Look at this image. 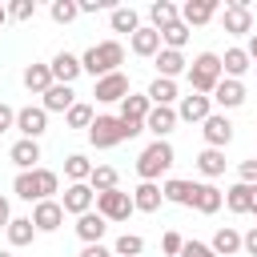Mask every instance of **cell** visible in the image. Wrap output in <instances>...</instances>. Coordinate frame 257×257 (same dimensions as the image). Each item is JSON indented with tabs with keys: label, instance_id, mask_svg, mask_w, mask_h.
<instances>
[{
	"label": "cell",
	"instance_id": "14",
	"mask_svg": "<svg viewBox=\"0 0 257 257\" xmlns=\"http://www.w3.org/2000/svg\"><path fill=\"white\" fill-rule=\"evenodd\" d=\"M48 68H52V80H56V84H72V80L84 72V68H80V56H72V52H56Z\"/></svg>",
	"mask_w": 257,
	"mask_h": 257
},
{
	"label": "cell",
	"instance_id": "26",
	"mask_svg": "<svg viewBox=\"0 0 257 257\" xmlns=\"http://www.w3.org/2000/svg\"><path fill=\"white\" fill-rule=\"evenodd\" d=\"M76 92H72V84H52L48 92H44V112H68L76 100H72Z\"/></svg>",
	"mask_w": 257,
	"mask_h": 257
},
{
	"label": "cell",
	"instance_id": "53",
	"mask_svg": "<svg viewBox=\"0 0 257 257\" xmlns=\"http://www.w3.org/2000/svg\"><path fill=\"white\" fill-rule=\"evenodd\" d=\"M4 20H8V8H4V4H0V24H4Z\"/></svg>",
	"mask_w": 257,
	"mask_h": 257
},
{
	"label": "cell",
	"instance_id": "4",
	"mask_svg": "<svg viewBox=\"0 0 257 257\" xmlns=\"http://www.w3.org/2000/svg\"><path fill=\"white\" fill-rule=\"evenodd\" d=\"M133 209H137V205H133V193H124V189L96 193V213H100L104 221H128Z\"/></svg>",
	"mask_w": 257,
	"mask_h": 257
},
{
	"label": "cell",
	"instance_id": "21",
	"mask_svg": "<svg viewBox=\"0 0 257 257\" xmlns=\"http://www.w3.org/2000/svg\"><path fill=\"white\" fill-rule=\"evenodd\" d=\"M217 16V0H189L185 8H181V20L193 28V24H209Z\"/></svg>",
	"mask_w": 257,
	"mask_h": 257
},
{
	"label": "cell",
	"instance_id": "40",
	"mask_svg": "<svg viewBox=\"0 0 257 257\" xmlns=\"http://www.w3.org/2000/svg\"><path fill=\"white\" fill-rule=\"evenodd\" d=\"M112 253H116V257H141V253H145V241H141L137 233H120L116 245H112Z\"/></svg>",
	"mask_w": 257,
	"mask_h": 257
},
{
	"label": "cell",
	"instance_id": "49",
	"mask_svg": "<svg viewBox=\"0 0 257 257\" xmlns=\"http://www.w3.org/2000/svg\"><path fill=\"white\" fill-rule=\"evenodd\" d=\"M80 257H116L112 249H104V245H84L80 249Z\"/></svg>",
	"mask_w": 257,
	"mask_h": 257
},
{
	"label": "cell",
	"instance_id": "30",
	"mask_svg": "<svg viewBox=\"0 0 257 257\" xmlns=\"http://www.w3.org/2000/svg\"><path fill=\"white\" fill-rule=\"evenodd\" d=\"M209 249H213L217 257H233V253L241 249V233L225 225V229H217V233H213V245H209Z\"/></svg>",
	"mask_w": 257,
	"mask_h": 257
},
{
	"label": "cell",
	"instance_id": "15",
	"mask_svg": "<svg viewBox=\"0 0 257 257\" xmlns=\"http://www.w3.org/2000/svg\"><path fill=\"white\" fill-rule=\"evenodd\" d=\"M153 112V100L149 92H128L120 100V120H133V124H145V116Z\"/></svg>",
	"mask_w": 257,
	"mask_h": 257
},
{
	"label": "cell",
	"instance_id": "6",
	"mask_svg": "<svg viewBox=\"0 0 257 257\" xmlns=\"http://www.w3.org/2000/svg\"><path fill=\"white\" fill-rule=\"evenodd\" d=\"M16 128L24 133V141L44 137V128H48V112H44V104H24V108H16Z\"/></svg>",
	"mask_w": 257,
	"mask_h": 257
},
{
	"label": "cell",
	"instance_id": "52",
	"mask_svg": "<svg viewBox=\"0 0 257 257\" xmlns=\"http://www.w3.org/2000/svg\"><path fill=\"white\" fill-rule=\"evenodd\" d=\"M245 52H249V60H253V64H257V32H253V36H249V48H245Z\"/></svg>",
	"mask_w": 257,
	"mask_h": 257
},
{
	"label": "cell",
	"instance_id": "33",
	"mask_svg": "<svg viewBox=\"0 0 257 257\" xmlns=\"http://www.w3.org/2000/svg\"><path fill=\"white\" fill-rule=\"evenodd\" d=\"M116 181H120V177H116V169H112V165H96V169H92V177H88V189H92V193H112V189H116Z\"/></svg>",
	"mask_w": 257,
	"mask_h": 257
},
{
	"label": "cell",
	"instance_id": "37",
	"mask_svg": "<svg viewBox=\"0 0 257 257\" xmlns=\"http://www.w3.org/2000/svg\"><path fill=\"white\" fill-rule=\"evenodd\" d=\"M197 169H201L205 177H221V173H225V153H221V149H205V153L197 157Z\"/></svg>",
	"mask_w": 257,
	"mask_h": 257
},
{
	"label": "cell",
	"instance_id": "23",
	"mask_svg": "<svg viewBox=\"0 0 257 257\" xmlns=\"http://www.w3.org/2000/svg\"><path fill=\"white\" fill-rule=\"evenodd\" d=\"M153 60H157V72H161L165 80H173V76H181V72H189V60H185L181 52H173V48H161V52H157Z\"/></svg>",
	"mask_w": 257,
	"mask_h": 257
},
{
	"label": "cell",
	"instance_id": "50",
	"mask_svg": "<svg viewBox=\"0 0 257 257\" xmlns=\"http://www.w3.org/2000/svg\"><path fill=\"white\" fill-rule=\"evenodd\" d=\"M12 225V209H8V197L0 193V229H8Z\"/></svg>",
	"mask_w": 257,
	"mask_h": 257
},
{
	"label": "cell",
	"instance_id": "27",
	"mask_svg": "<svg viewBox=\"0 0 257 257\" xmlns=\"http://www.w3.org/2000/svg\"><path fill=\"white\" fill-rule=\"evenodd\" d=\"M149 16H153V28H157V32H165L169 24H177V20H181V8H177V4H169V0H153V4H149Z\"/></svg>",
	"mask_w": 257,
	"mask_h": 257
},
{
	"label": "cell",
	"instance_id": "20",
	"mask_svg": "<svg viewBox=\"0 0 257 257\" xmlns=\"http://www.w3.org/2000/svg\"><path fill=\"white\" fill-rule=\"evenodd\" d=\"M253 201H257V185H245V181H237V185L225 193V205H229L233 213H253Z\"/></svg>",
	"mask_w": 257,
	"mask_h": 257
},
{
	"label": "cell",
	"instance_id": "19",
	"mask_svg": "<svg viewBox=\"0 0 257 257\" xmlns=\"http://www.w3.org/2000/svg\"><path fill=\"white\" fill-rule=\"evenodd\" d=\"M8 157H12V165H16L20 173L40 169V165H36V161H40V145H36V141H24V137H20V141L12 145V153H8Z\"/></svg>",
	"mask_w": 257,
	"mask_h": 257
},
{
	"label": "cell",
	"instance_id": "29",
	"mask_svg": "<svg viewBox=\"0 0 257 257\" xmlns=\"http://www.w3.org/2000/svg\"><path fill=\"white\" fill-rule=\"evenodd\" d=\"M8 233V245H32V237H36V225H32V217H12V225L4 229Z\"/></svg>",
	"mask_w": 257,
	"mask_h": 257
},
{
	"label": "cell",
	"instance_id": "8",
	"mask_svg": "<svg viewBox=\"0 0 257 257\" xmlns=\"http://www.w3.org/2000/svg\"><path fill=\"white\" fill-rule=\"evenodd\" d=\"M92 96H96L100 104H116V100H124V96H128V76H124V72L100 76V80H96V88H92Z\"/></svg>",
	"mask_w": 257,
	"mask_h": 257
},
{
	"label": "cell",
	"instance_id": "34",
	"mask_svg": "<svg viewBox=\"0 0 257 257\" xmlns=\"http://www.w3.org/2000/svg\"><path fill=\"white\" fill-rule=\"evenodd\" d=\"M32 181H36V197L40 201H52V193L60 189V177L52 173V169H32ZM36 201V205H40Z\"/></svg>",
	"mask_w": 257,
	"mask_h": 257
},
{
	"label": "cell",
	"instance_id": "17",
	"mask_svg": "<svg viewBox=\"0 0 257 257\" xmlns=\"http://www.w3.org/2000/svg\"><path fill=\"white\" fill-rule=\"evenodd\" d=\"M221 205H225V193L217 185H197L193 181V209L197 213H217Z\"/></svg>",
	"mask_w": 257,
	"mask_h": 257
},
{
	"label": "cell",
	"instance_id": "46",
	"mask_svg": "<svg viewBox=\"0 0 257 257\" xmlns=\"http://www.w3.org/2000/svg\"><path fill=\"white\" fill-rule=\"evenodd\" d=\"M241 181L245 185H257V157L253 161H241Z\"/></svg>",
	"mask_w": 257,
	"mask_h": 257
},
{
	"label": "cell",
	"instance_id": "45",
	"mask_svg": "<svg viewBox=\"0 0 257 257\" xmlns=\"http://www.w3.org/2000/svg\"><path fill=\"white\" fill-rule=\"evenodd\" d=\"M181 257H217L209 245H201V241H185V249H181Z\"/></svg>",
	"mask_w": 257,
	"mask_h": 257
},
{
	"label": "cell",
	"instance_id": "38",
	"mask_svg": "<svg viewBox=\"0 0 257 257\" xmlns=\"http://www.w3.org/2000/svg\"><path fill=\"white\" fill-rule=\"evenodd\" d=\"M141 28V16H137V8H112V32H137Z\"/></svg>",
	"mask_w": 257,
	"mask_h": 257
},
{
	"label": "cell",
	"instance_id": "36",
	"mask_svg": "<svg viewBox=\"0 0 257 257\" xmlns=\"http://www.w3.org/2000/svg\"><path fill=\"white\" fill-rule=\"evenodd\" d=\"M149 100H153V104H169V108H173V100H177V84H173V80H165V76H157V80L149 84Z\"/></svg>",
	"mask_w": 257,
	"mask_h": 257
},
{
	"label": "cell",
	"instance_id": "35",
	"mask_svg": "<svg viewBox=\"0 0 257 257\" xmlns=\"http://www.w3.org/2000/svg\"><path fill=\"white\" fill-rule=\"evenodd\" d=\"M161 44H165V48H173V52H181V48L189 44V24H185V20L169 24V28L161 32Z\"/></svg>",
	"mask_w": 257,
	"mask_h": 257
},
{
	"label": "cell",
	"instance_id": "32",
	"mask_svg": "<svg viewBox=\"0 0 257 257\" xmlns=\"http://www.w3.org/2000/svg\"><path fill=\"white\" fill-rule=\"evenodd\" d=\"M92 169H96V165H92L88 157H80V153H72V157L64 161V177H68L72 185H80V181H88V177H92Z\"/></svg>",
	"mask_w": 257,
	"mask_h": 257
},
{
	"label": "cell",
	"instance_id": "42",
	"mask_svg": "<svg viewBox=\"0 0 257 257\" xmlns=\"http://www.w3.org/2000/svg\"><path fill=\"white\" fill-rule=\"evenodd\" d=\"M12 193H16L20 201H40V197H36V181H32V169H28V173H16V181H12Z\"/></svg>",
	"mask_w": 257,
	"mask_h": 257
},
{
	"label": "cell",
	"instance_id": "7",
	"mask_svg": "<svg viewBox=\"0 0 257 257\" xmlns=\"http://www.w3.org/2000/svg\"><path fill=\"white\" fill-rule=\"evenodd\" d=\"M221 24H225V32H233V36L253 32V12H249V0H233V4H225Z\"/></svg>",
	"mask_w": 257,
	"mask_h": 257
},
{
	"label": "cell",
	"instance_id": "3",
	"mask_svg": "<svg viewBox=\"0 0 257 257\" xmlns=\"http://www.w3.org/2000/svg\"><path fill=\"white\" fill-rule=\"evenodd\" d=\"M173 169V145L169 141H153L141 157H137V173H141V181H157L161 173H169Z\"/></svg>",
	"mask_w": 257,
	"mask_h": 257
},
{
	"label": "cell",
	"instance_id": "13",
	"mask_svg": "<svg viewBox=\"0 0 257 257\" xmlns=\"http://www.w3.org/2000/svg\"><path fill=\"white\" fill-rule=\"evenodd\" d=\"M173 124H177V108H169V104H153V112L145 116V128H149L157 141H165V137L173 133Z\"/></svg>",
	"mask_w": 257,
	"mask_h": 257
},
{
	"label": "cell",
	"instance_id": "55",
	"mask_svg": "<svg viewBox=\"0 0 257 257\" xmlns=\"http://www.w3.org/2000/svg\"><path fill=\"white\" fill-rule=\"evenodd\" d=\"M253 213H257V201H253Z\"/></svg>",
	"mask_w": 257,
	"mask_h": 257
},
{
	"label": "cell",
	"instance_id": "56",
	"mask_svg": "<svg viewBox=\"0 0 257 257\" xmlns=\"http://www.w3.org/2000/svg\"><path fill=\"white\" fill-rule=\"evenodd\" d=\"M253 68H257V64H253Z\"/></svg>",
	"mask_w": 257,
	"mask_h": 257
},
{
	"label": "cell",
	"instance_id": "41",
	"mask_svg": "<svg viewBox=\"0 0 257 257\" xmlns=\"http://www.w3.org/2000/svg\"><path fill=\"white\" fill-rule=\"evenodd\" d=\"M48 12H52V20H56V24H72V20L80 16V4H76V0H52V8H48Z\"/></svg>",
	"mask_w": 257,
	"mask_h": 257
},
{
	"label": "cell",
	"instance_id": "22",
	"mask_svg": "<svg viewBox=\"0 0 257 257\" xmlns=\"http://www.w3.org/2000/svg\"><path fill=\"white\" fill-rule=\"evenodd\" d=\"M128 48H133L137 56H157V52H161V32H157V28H137V32L128 36Z\"/></svg>",
	"mask_w": 257,
	"mask_h": 257
},
{
	"label": "cell",
	"instance_id": "51",
	"mask_svg": "<svg viewBox=\"0 0 257 257\" xmlns=\"http://www.w3.org/2000/svg\"><path fill=\"white\" fill-rule=\"evenodd\" d=\"M108 8V0H80V12H100Z\"/></svg>",
	"mask_w": 257,
	"mask_h": 257
},
{
	"label": "cell",
	"instance_id": "44",
	"mask_svg": "<svg viewBox=\"0 0 257 257\" xmlns=\"http://www.w3.org/2000/svg\"><path fill=\"white\" fill-rule=\"evenodd\" d=\"M161 249H165L169 257H181V249H185V237H181V233H165V237H161Z\"/></svg>",
	"mask_w": 257,
	"mask_h": 257
},
{
	"label": "cell",
	"instance_id": "24",
	"mask_svg": "<svg viewBox=\"0 0 257 257\" xmlns=\"http://www.w3.org/2000/svg\"><path fill=\"white\" fill-rule=\"evenodd\" d=\"M213 100L221 104V108H237V104H245V84L241 80H221L217 88H213Z\"/></svg>",
	"mask_w": 257,
	"mask_h": 257
},
{
	"label": "cell",
	"instance_id": "25",
	"mask_svg": "<svg viewBox=\"0 0 257 257\" xmlns=\"http://www.w3.org/2000/svg\"><path fill=\"white\" fill-rule=\"evenodd\" d=\"M52 84H56V80H52V68H48V64H28V68H24V88H28V92H40V96H44Z\"/></svg>",
	"mask_w": 257,
	"mask_h": 257
},
{
	"label": "cell",
	"instance_id": "16",
	"mask_svg": "<svg viewBox=\"0 0 257 257\" xmlns=\"http://www.w3.org/2000/svg\"><path fill=\"white\" fill-rule=\"evenodd\" d=\"M161 201H165V193H161V185H157V181H141V185L133 189V205H137L141 213H157V209H161Z\"/></svg>",
	"mask_w": 257,
	"mask_h": 257
},
{
	"label": "cell",
	"instance_id": "12",
	"mask_svg": "<svg viewBox=\"0 0 257 257\" xmlns=\"http://www.w3.org/2000/svg\"><path fill=\"white\" fill-rule=\"evenodd\" d=\"M32 225H36V233H56L64 225V205L60 201H40L32 209Z\"/></svg>",
	"mask_w": 257,
	"mask_h": 257
},
{
	"label": "cell",
	"instance_id": "18",
	"mask_svg": "<svg viewBox=\"0 0 257 257\" xmlns=\"http://www.w3.org/2000/svg\"><path fill=\"white\" fill-rule=\"evenodd\" d=\"M104 229H108V221H104L100 213H84V217H76V237H80L84 245H100Z\"/></svg>",
	"mask_w": 257,
	"mask_h": 257
},
{
	"label": "cell",
	"instance_id": "9",
	"mask_svg": "<svg viewBox=\"0 0 257 257\" xmlns=\"http://www.w3.org/2000/svg\"><path fill=\"white\" fill-rule=\"evenodd\" d=\"M213 116V96H201V92H189V96H181V108H177V120H209Z\"/></svg>",
	"mask_w": 257,
	"mask_h": 257
},
{
	"label": "cell",
	"instance_id": "2",
	"mask_svg": "<svg viewBox=\"0 0 257 257\" xmlns=\"http://www.w3.org/2000/svg\"><path fill=\"white\" fill-rule=\"evenodd\" d=\"M225 80V68H221V56L217 52H201L193 64H189V84H193V92H213L217 84Z\"/></svg>",
	"mask_w": 257,
	"mask_h": 257
},
{
	"label": "cell",
	"instance_id": "1",
	"mask_svg": "<svg viewBox=\"0 0 257 257\" xmlns=\"http://www.w3.org/2000/svg\"><path fill=\"white\" fill-rule=\"evenodd\" d=\"M120 60H124V44H120V40H100V44H92V48L80 56V68L100 80V76L120 72Z\"/></svg>",
	"mask_w": 257,
	"mask_h": 257
},
{
	"label": "cell",
	"instance_id": "39",
	"mask_svg": "<svg viewBox=\"0 0 257 257\" xmlns=\"http://www.w3.org/2000/svg\"><path fill=\"white\" fill-rule=\"evenodd\" d=\"M64 116H68V128H92V120H96L92 116V104H84V100H76Z\"/></svg>",
	"mask_w": 257,
	"mask_h": 257
},
{
	"label": "cell",
	"instance_id": "31",
	"mask_svg": "<svg viewBox=\"0 0 257 257\" xmlns=\"http://www.w3.org/2000/svg\"><path fill=\"white\" fill-rule=\"evenodd\" d=\"M161 193H165V201H173V205H189L193 209V181H165L161 185Z\"/></svg>",
	"mask_w": 257,
	"mask_h": 257
},
{
	"label": "cell",
	"instance_id": "54",
	"mask_svg": "<svg viewBox=\"0 0 257 257\" xmlns=\"http://www.w3.org/2000/svg\"><path fill=\"white\" fill-rule=\"evenodd\" d=\"M0 257H12V253H4V249H0Z\"/></svg>",
	"mask_w": 257,
	"mask_h": 257
},
{
	"label": "cell",
	"instance_id": "43",
	"mask_svg": "<svg viewBox=\"0 0 257 257\" xmlns=\"http://www.w3.org/2000/svg\"><path fill=\"white\" fill-rule=\"evenodd\" d=\"M8 16L12 20H32L36 16V0H12L8 4Z\"/></svg>",
	"mask_w": 257,
	"mask_h": 257
},
{
	"label": "cell",
	"instance_id": "11",
	"mask_svg": "<svg viewBox=\"0 0 257 257\" xmlns=\"http://www.w3.org/2000/svg\"><path fill=\"white\" fill-rule=\"evenodd\" d=\"M92 201H96V193L88 189V181H80V185H68L64 189V213H72V217H84V213H92Z\"/></svg>",
	"mask_w": 257,
	"mask_h": 257
},
{
	"label": "cell",
	"instance_id": "28",
	"mask_svg": "<svg viewBox=\"0 0 257 257\" xmlns=\"http://www.w3.org/2000/svg\"><path fill=\"white\" fill-rule=\"evenodd\" d=\"M221 68H225V76H229V80H237L241 72H249V68H253V60H249V52H245V48H229V52L221 56Z\"/></svg>",
	"mask_w": 257,
	"mask_h": 257
},
{
	"label": "cell",
	"instance_id": "47",
	"mask_svg": "<svg viewBox=\"0 0 257 257\" xmlns=\"http://www.w3.org/2000/svg\"><path fill=\"white\" fill-rule=\"evenodd\" d=\"M12 124H16V108H8V104L0 100V133H4V128H12Z\"/></svg>",
	"mask_w": 257,
	"mask_h": 257
},
{
	"label": "cell",
	"instance_id": "48",
	"mask_svg": "<svg viewBox=\"0 0 257 257\" xmlns=\"http://www.w3.org/2000/svg\"><path fill=\"white\" fill-rule=\"evenodd\" d=\"M241 249H245L249 257H257V225H253V229H249V233L241 237Z\"/></svg>",
	"mask_w": 257,
	"mask_h": 257
},
{
	"label": "cell",
	"instance_id": "5",
	"mask_svg": "<svg viewBox=\"0 0 257 257\" xmlns=\"http://www.w3.org/2000/svg\"><path fill=\"white\" fill-rule=\"evenodd\" d=\"M88 141H92L96 149H112V145L128 141V137H124V120H120V116H96L92 128H88Z\"/></svg>",
	"mask_w": 257,
	"mask_h": 257
},
{
	"label": "cell",
	"instance_id": "10",
	"mask_svg": "<svg viewBox=\"0 0 257 257\" xmlns=\"http://www.w3.org/2000/svg\"><path fill=\"white\" fill-rule=\"evenodd\" d=\"M201 133H205V145H209V149H225V145L233 141V120H229L225 112H213V116L201 124Z\"/></svg>",
	"mask_w": 257,
	"mask_h": 257
}]
</instances>
